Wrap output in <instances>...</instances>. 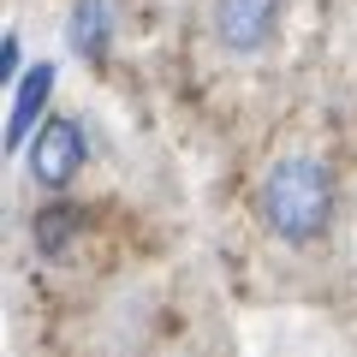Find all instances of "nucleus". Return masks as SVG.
I'll use <instances>...</instances> for the list:
<instances>
[{
	"instance_id": "39448f33",
	"label": "nucleus",
	"mask_w": 357,
	"mask_h": 357,
	"mask_svg": "<svg viewBox=\"0 0 357 357\" xmlns=\"http://www.w3.org/2000/svg\"><path fill=\"white\" fill-rule=\"evenodd\" d=\"M66 36H72V48L84 54V60H102V54H107V36H114V6H107V0H77Z\"/></svg>"
},
{
	"instance_id": "423d86ee",
	"label": "nucleus",
	"mask_w": 357,
	"mask_h": 357,
	"mask_svg": "<svg viewBox=\"0 0 357 357\" xmlns=\"http://www.w3.org/2000/svg\"><path fill=\"white\" fill-rule=\"evenodd\" d=\"M72 227H77V215H72L66 203L42 208V215H36V250H42V256H60L66 238H72Z\"/></svg>"
},
{
	"instance_id": "f03ea898",
	"label": "nucleus",
	"mask_w": 357,
	"mask_h": 357,
	"mask_svg": "<svg viewBox=\"0 0 357 357\" xmlns=\"http://www.w3.org/2000/svg\"><path fill=\"white\" fill-rule=\"evenodd\" d=\"M84 126L77 119H66V114H48L36 126V137L24 143V167H30V178H36L42 191H66L77 173H84Z\"/></svg>"
},
{
	"instance_id": "0eeeda50",
	"label": "nucleus",
	"mask_w": 357,
	"mask_h": 357,
	"mask_svg": "<svg viewBox=\"0 0 357 357\" xmlns=\"http://www.w3.org/2000/svg\"><path fill=\"white\" fill-rule=\"evenodd\" d=\"M0 77H6V84L24 77V72H18V36H13V30H6V42H0Z\"/></svg>"
},
{
	"instance_id": "f257e3e1",
	"label": "nucleus",
	"mask_w": 357,
	"mask_h": 357,
	"mask_svg": "<svg viewBox=\"0 0 357 357\" xmlns=\"http://www.w3.org/2000/svg\"><path fill=\"white\" fill-rule=\"evenodd\" d=\"M262 220L286 244L321 238L328 220H333V173L316 155H286V161H274L268 178H262Z\"/></svg>"
},
{
	"instance_id": "7ed1b4c3",
	"label": "nucleus",
	"mask_w": 357,
	"mask_h": 357,
	"mask_svg": "<svg viewBox=\"0 0 357 357\" xmlns=\"http://www.w3.org/2000/svg\"><path fill=\"white\" fill-rule=\"evenodd\" d=\"M280 13H286V0H215L208 30L227 54H262L280 36Z\"/></svg>"
},
{
	"instance_id": "20e7f679",
	"label": "nucleus",
	"mask_w": 357,
	"mask_h": 357,
	"mask_svg": "<svg viewBox=\"0 0 357 357\" xmlns=\"http://www.w3.org/2000/svg\"><path fill=\"white\" fill-rule=\"evenodd\" d=\"M48 96H54V66L42 60V66H30V72L18 77L13 114H6V149H24V143L36 137V126H42V107H48Z\"/></svg>"
}]
</instances>
